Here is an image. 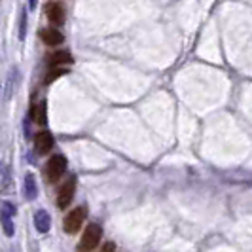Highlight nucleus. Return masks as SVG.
<instances>
[{
  "label": "nucleus",
  "instance_id": "nucleus-1",
  "mask_svg": "<svg viewBox=\"0 0 252 252\" xmlns=\"http://www.w3.org/2000/svg\"><path fill=\"white\" fill-rule=\"evenodd\" d=\"M65 171H67V160H65V156L55 154V156H52V158L48 160V163H46L44 175H46V180H48L50 184H54V182H57V180L65 175Z\"/></svg>",
  "mask_w": 252,
  "mask_h": 252
},
{
  "label": "nucleus",
  "instance_id": "nucleus-2",
  "mask_svg": "<svg viewBox=\"0 0 252 252\" xmlns=\"http://www.w3.org/2000/svg\"><path fill=\"white\" fill-rule=\"evenodd\" d=\"M101 235L103 230L99 224H90L86 228V232L82 235V243H80V252H91L93 249H97V245L101 243Z\"/></svg>",
  "mask_w": 252,
  "mask_h": 252
},
{
  "label": "nucleus",
  "instance_id": "nucleus-3",
  "mask_svg": "<svg viewBox=\"0 0 252 252\" xmlns=\"http://www.w3.org/2000/svg\"><path fill=\"white\" fill-rule=\"evenodd\" d=\"M74 190H76V177H69L63 182V186L59 188V194H57V207L59 209H67L71 205L72 198H74Z\"/></svg>",
  "mask_w": 252,
  "mask_h": 252
},
{
  "label": "nucleus",
  "instance_id": "nucleus-4",
  "mask_svg": "<svg viewBox=\"0 0 252 252\" xmlns=\"http://www.w3.org/2000/svg\"><path fill=\"white\" fill-rule=\"evenodd\" d=\"M86 216H88V209L86 207H78L72 213H69V216L65 218V232L67 234H76L82 228Z\"/></svg>",
  "mask_w": 252,
  "mask_h": 252
},
{
  "label": "nucleus",
  "instance_id": "nucleus-5",
  "mask_svg": "<svg viewBox=\"0 0 252 252\" xmlns=\"http://www.w3.org/2000/svg\"><path fill=\"white\" fill-rule=\"evenodd\" d=\"M46 18L48 21L52 23V25H63L65 23V19H67V10H65V6L61 4V2H48L46 4Z\"/></svg>",
  "mask_w": 252,
  "mask_h": 252
},
{
  "label": "nucleus",
  "instance_id": "nucleus-6",
  "mask_svg": "<svg viewBox=\"0 0 252 252\" xmlns=\"http://www.w3.org/2000/svg\"><path fill=\"white\" fill-rule=\"evenodd\" d=\"M35 148L38 154H48L54 148V135L50 131H40L35 137Z\"/></svg>",
  "mask_w": 252,
  "mask_h": 252
},
{
  "label": "nucleus",
  "instance_id": "nucleus-7",
  "mask_svg": "<svg viewBox=\"0 0 252 252\" xmlns=\"http://www.w3.org/2000/svg\"><path fill=\"white\" fill-rule=\"evenodd\" d=\"M74 63V57L65 50H55L48 55V65L54 69V67H63V65H72Z\"/></svg>",
  "mask_w": 252,
  "mask_h": 252
},
{
  "label": "nucleus",
  "instance_id": "nucleus-8",
  "mask_svg": "<svg viewBox=\"0 0 252 252\" xmlns=\"http://www.w3.org/2000/svg\"><path fill=\"white\" fill-rule=\"evenodd\" d=\"M40 38H42V42H44L46 46H52V48L63 44V40H65V36L59 33V29H54V27L42 29V31H40Z\"/></svg>",
  "mask_w": 252,
  "mask_h": 252
},
{
  "label": "nucleus",
  "instance_id": "nucleus-9",
  "mask_svg": "<svg viewBox=\"0 0 252 252\" xmlns=\"http://www.w3.org/2000/svg\"><path fill=\"white\" fill-rule=\"evenodd\" d=\"M35 226L40 234H48L52 228V218L46 211H38L35 215Z\"/></svg>",
  "mask_w": 252,
  "mask_h": 252
},
{
  "label": "nucleus",
  "instance_id": "nucleus-10",
  "mask_svg": "<svg viewBox=\"0 0 252 252\" xmlns=\"http://www.w3.org/2000/svg\"><path fill=\"white\" fill-rule=\"evenodd\" d=\"M31 118H33V122L38 124V126H46V122H48V116H46V103H38L33 107L31 110Z\"/></svg>",
  "mask_w": 252,
  "mask_h": 252
},
{
  "label": "nucleus",
  "instance_id": "nucleus-11",
  "mask_svg": "<svg viewBox=\"0 0 252 252\" xmlns=\"http://www.w3.org/2000/svg\"><path fill=\"white\" fill-rule=\"evenodd\" d=\"M38 196V188H36V180H35V175H27L25 177V198L29 199V201H33L36 199Z\"/></svg>",
  "mask_w": 252,
  "mask_h": 252
},
{
  "label": "nucleus",
  "instance_id": "nucleus-12",
  "mask_svg": "<svg viewBox=\"0 0 252 252\" xmlns=\"http://www.w3.org/2000/svg\"><path fill=\"white\" fill-rule=\"evenodd\" d=\"M16 213H18V209H16V205H12L10 201H2V203H0V216L12 218Z\"/></svg>",
  "mask_w": 252,
  "mask_h": 252
},
{
  "label": "nucleus",
  "instance_id": "nucleus-13",
  "mask_svg": "<svg viewBox=\"0 0 252 252\" xmlns=\"http://www.w3.org/2000/svg\"><path fill=\"white\" fill-rule=\"evenodd\" d=\"M69 72V69H61V67H54L52 71L46 74V84H52L54 80H57L59 76H65Z\"/></svg>",
  "mask_w": 252,
  "mask_h": 252
},
{
  "label": "nucleus",
  "instance_id": "nucleus-14",
  "mask_svg": "<svg viewBox=\"0 0 252 252\" xmlns=\"http://www.w3.org/2000/svg\"><path fill=\"white\" fill-rule=\"evenodd\" d=\"M2 218V228H4V234L8 235V237H14V222L10 220V218H6V216H0Z\"/></svg>",
  "mask_w": 252,
  "mask_h": 252
},
{
  "label": "nucleus",
  "instance_id": "nucleus-15",
  "mask_svg": "<svg viewBox=\"0 0 252 252\" xmlns=\"http://www.w3.org/2000/svg\"><path fill=\"white\" fill-rule=\"evenodd\" d=\"M0 192H10V175H8V171L2 173V179H0Z\"/></svg>",
  "mask_w": 252,
  "mask_h": 252
},
{
  "label": "nucleus",
  "instance_id": "nucleus-16",
  "mask_svg": "<svg viewBox=\"0 0 252 252\" xmlns=\"http://www.w3.org/2000/svg\"><path fill=\"white\" fill-rule=\"evenodd\" d=\"M114 251H116L114 243H105V245L101 247V251H99V252H114Z\"/></svg>",
  "mask_w": 252,
  "mask_h": 252
},
{
  "label": "nucleus",
  "instance_id": "nucleus-17",
  "mask_svg": "<svg viewBox=\"0 0 252 252\" xmlns=\"http://www.w3.org/2000/svg\"><path fill=\"white\" fill-rule=\"evenodd\" d=\"M29 4H31V8H35V6H36V0H29Z\"/></svg>",
  "mask_w": 252,
  "mask_h": 252
}]
</instances>
